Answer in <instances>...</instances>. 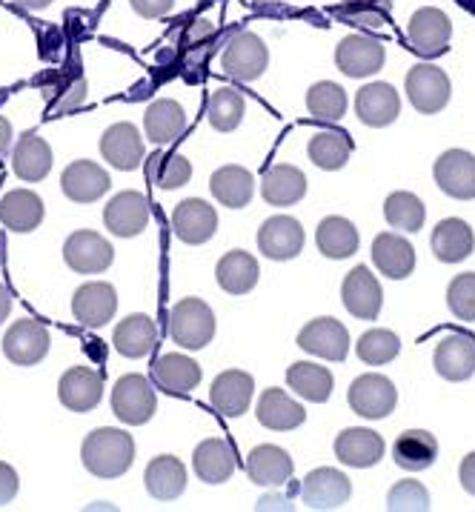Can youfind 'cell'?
I'll list each match as a JSON object with an SVG mask.
<instances>
[{
  "mask_svg": "<svg viewBox=\"0 0 475 512\" xmlns=\"http://www.w3.org/2000/svg\"><path fill=\"white\" fill-rule=\"evenodd\" d=\"M255 415H258V424L272 432L298 430L307 421V410L292 398L290 392L278 390V387H269V390L261 392Z\"/></svg>",
  "mask_w": 475,
  "mask_h": 512,
  "instance_id": "4316f807",
  "label": "cell"
},
{
  "mask_svg": "<svg viewBox=\"0 0 475 512\" xmlns=\"http://www.w3.org/2000/svg\"><path fill=\"white\" fill-rule=\"evenodd\" d=\"M384 218L393 229L401 232H418L427 221V206L413 192H393L384 201Z\"/></svg>",
  "mask_w": 475,
  "mask_h": 512,
  "instance_id": "7dc6e473",
  "label": "cell"
},
{
  "mask_svg": "<svg viewBox=\"0 0 475 512\" xmlns=\"http://www.w3.org/2000/svg\"><path fill=\"white\" fill-rule=\"evenodd\" d=\"M158 410V395L152 378L146 381V375L129 372L124 375L115 390H112V412L115 418L126 427H144L152 421V415Z\"/></svg>",
  "mask_w": 475,
  "mask_h": 512,
  "instance_id": "3957f363",
  "label": "cell"
},
{
  "mask_svg": "<svg viewBox=\"0 0 475 512\" xmlns=\"http://www.w3.org/2000/svg\"><path fill=\"white\" fill-rule=\"evenodd\" d=\"M109 172L104 166L95 164V161H72V164L63 169L61 175V189L63 195L75 204H95L101 201V195L109 192Z\"/></svg>",
  "mask_w": 475,
  "mask_h": 512,
  "instance_id": "cb8c5ba5",
  "label": "cell"
},
{
  "mask_svg": "<svg viewBox=\"0 0 475 512\" xmlns=\"http://www.w3.org/2000/svg\"><path fill=\"white\" fill-rule=\"evenodd\" d=\"M258 249L269 261H292L304 249V226L290 215H272L258 229Z\"/></svg>",
  "mask_w": 475,
  "mask_h": 512,
  "instance_id": "5bb4252c",
  "label": "cell"
},
{
  "mask_svg": "<svg viewBox=\"0 0 475 512\" xmlns=\"http://www.w3.org/2000/svg\"><path fill=\"white\" fill-rule=\"evenodd\" d=\"M149 378L158 390L169 392V395H189L201 384L204 372H201V364L195 358L181 355V352H166L152 364Z\"/></svg>",
  "mask_w": 475,
  "mask_h": 512,
  "instance_id": "7402d4cb",
  "label": "cell"
},
{
  "mask_svg": "<svg viewBox=\"0 0 475 512\" xmlns=\"http://www.w3.org/2000/svg\"><path fill=\"white\" fill-rule=\"evenodd\" d=\"M258 275H261V269H258V261L244 252V249H232L227 252L221 261H218V267H215V278H218V287L229 292V295H247L255 289L258 284Z\"/></svg>",
  "mask_w": 475,
  "mask_h": 512,
  "instance_id": "60d3db41",
  "label": "cell"
},
{
  "mask_svg": "<svg viewBox=\"0 0 475 512\" xmlns=\"http://www.w3.org/2000/svg\"><path fill=\"white\" fill-rule=\"evenodd\" d=\"M238 467L232 444L224 438H207L192 452V470L204 484H224Z\"/></svg>",
  "mask_w": 475,
  "mask_h": 512,
  "instance_id": "f546056e",
  "label": "cell"
},
{
  "mask_svg": "<svg viewBox=\"0 0 475 512\" xmlns=\"http://www.w3.org/2000/svg\"><path fill=\"white\" fill-rule=\"evenodd\" d=\"M166 329H169V338L178 347L195 352V349H204L207 344H212L218 321H215V312H212L207 301H201V298H181L175 307L169 309Z\"/></svg>",
  "mask_w": 475,
  "mask_h": 512,
  "instance_id": "7a4b0ae2",
  "label": "cell"
},
{
  "mask_svg": "<svg viewBox=\"0 0 475 512\" xmlns=\"http://www.w3.org/2000/svg\"><path fill=\"white\" fill-rule=\"evenodd\" d=\"M172 232L189 246L207 244L218 232V212L215 206L201 198H186L172 209Z\"/></svg>",
  "mask_w": 475,
  "mask_h": 512,
  "instance_id": "e0dca14e",
  "label": "cell"
},
{
  "mask_svg": "<svg viewBox=\"0 0 475 512\" xmlns=\"http://www.w3.org/2000/svg\"><path fill=\"white\" fill-rule=\"evenodd\" d=\"M49 169H52V146L38 132H23L12 146V172L26 184H38L49 175Z\"/></svg>",
  "mask_w": 475,
  "mask_h": 512,
  "instance_id": "4dcf8cb0",
  "label": "cell"
},
{
  "mask_svg": "<svg viewBox=\"0 0 475 512\" xmlns=\"http://www.w3.org/2000/svg\"><path fill=\"white\" fill-rule=\"evenodd\" d=\"M144 132L146 141H152V144H175L186 132L184 106L178 101H172V98L152 101L144 112Z\"/></svg>",
  "mask_w": 475,
  "mask_h": 512,
  "instance_id": "d6a6232c",
  "label": "cell"
},
{
  "mask_svg": "<svg viewBox=\"0 0 475 512\" xmlns=\"http://www.w3.org/2000/svg\"><path fill=\"white\" fill-rule=\"evenodd\" d=\"M458 481H461V487L470 492L475 498V452H467L464 458H461V467H458Z\"/></svg>",
  "mask_w": 475,
  "mask_h": 512,
  "instance_id": "11a10c76",
  "label": "cell"
},
{
  "mask_svg": "<svg viewBox=\"0 0 475 512\" xmlns=\"http://www.w3.org/2000/svg\"><path fill=\"white\" fill-rule=\"evenodd\" d=\"M146 181L155 184L158 189H181L192 181V164L186 161L184 155L175 152H152L146 158Z\"/></svg>",
  "mask_w": 475,
  "mask_h": 512,
  "instance_id": "ee69618b",
  "label": "cell"
},
{
  "mask_svg": "<svg viewBox=\"0 0 475 512\" xmlns=\"http://www.w3.org/2000/svg\"><path fill=\"white\" fill-rule=\"evenodd\" d=\"M58 398L66 410L92 412L104 398V378L89 367L66 369L58 381Z\"/></svg>",
  "mask_w": 475,
  "mask_h": 512,
  "instance_id": "603a6c76",
  "label": "cell"
},
{
  "mask_svg": "<svg viewBox=\"0 0 475 512\" xmlns=\"http://www.w3.org/2000/svg\"><path fill=\"white\" fill-rule=\"evenodd\" d=\"M355 115L358 121L375 126V129H384L393 121H398L401 115V98L390 83H367L358 89L355 95Z\"/></svg>",
  "mask_w": 475,
  "mask_h": 512,
  "instance_id": "d4e9b609",
  "label": "cell"
},
{
  "mask_svg": "<svg viewBox=\"0 0 475 512\" xmlns=\"http://www.w3.org/2000/svg\"><path fill=\"white\" fill-rule=\"evenodd\" d=\"M390 512H427L430 510V490L421 481H398L387 495Z\"/></svg>",
  "mask_w": 475,
  "mask_h": 512,
  "instance_id": "f907efd6",
  "label": "cell"
},
{
  "mask_svg": "<svg viewBox=\"0 0 475 512\" xmlns=\"http://www.w3.org/2000/svg\"><path fill=\"white\" fill-rule=\"evenodd\" d=\"M350 498L352 484L341 470L318 467V470L307 472V478L301 481V501L310 510H341Z\"/></svg>",
  "mask_w": 475,
  "mask_h": 512,
  "instance_id": "8fae6325",
  "label": "cell"
},
{
  "mask_svg": "<svg viewBox=\"0 0 475 512\" xmlns=\"http://www.w3.org/2000/svg\"><path fill=\"white\" fill-rule=\"evenodd\" d=\"M438 458V441L433 432L427 430H407L395 438L393 461L407 472L430 470Z\"/></svg>",
  "mask_w": 475,
  "mask_h": 512,
  "instance_id": "f35d334b",
  "label": "cell"
},
{
  "mask_svg": "<svg viewBox=\"0 0 475 512\" xmlns=\"http://www.w3.org/2000/svg\"><path fill=\"white\" fill-rule=\"evenodd\" d=\"M43 221V201L32 189H9L0 198V224L9 232H35Z\"/></svg>",
  "mask_w": 475,
  "mask_h": 512,
  "instance_id": "e575fe53",
  "label": "cell"
},
{
  "mask_svg": "<svg viewBox=\"0 0 475 512\" xmlns=\"http://www.w3.org/2000/svg\"><path fill=\"white\" fill-rule=\"evenodd\" d=\"M18 490H21V478H18L15 467L0 461V507H9L15 501Z\"/></svg>",
  "mask_w": 475,
  "mask_h": 512,
  "instance_id": "f5cc1de1",
  "label": "cell"
},
{
  "mask_svg": "<svg viewBox=\"0 0 475 512\" xmlns=\"http://www.w3.org/2000/svg\"><path fill=\"white\" fill-rule=\"evenodd\" d=\"M433 178L444 195L455 201H475V155L467 149H447L438 155Z\"/></svg>",
  "mask_w": 475,
  "mask_h": 512,
  "instance_id": "9c48e42d",
  "label": "cell"
},
{
  "mask_svg": "<svg viewBox=\"0 0 475 512\" xmlns=\"http://www.w3.org/2000/svg\"><path fill=\"white\" fill-rule=\"evenodd\" d=\"M0 244H3V241H0Z\"/></svg>",
  "mask_w": 475,
  "mask_h": 512,
  "instance_id": "6125c7cd",
  "label": "cell"
},
{
  "mask_svg": "<svg viewBox=\"0 0 475 512\" xmlns=\"http://www.w3.org/2000/svg\"><path fill=\"white\" fill-rule=\"evenodd\" d=\"M132 3V9L146 18V21H155V18H164L172 12V6H175V0H129Z\"/></svg>",
  "mask_w": 475,
  "mask_h": 512,
  "instance_id": "db71d44e",
  "label": "cell"
},
{
  "mask_svg": "<svg viewBox=\"0 0 475 512\" xmlns=\"http://www.w3.org/2000/svg\"><path fill=\"white\" fill-rule=\"evenodd\" d=\"M298 347L324 361H344L350 352V332L335 318H315L298 332Z\"/></svg>",
  "mask_w": 475,
  "mask_h": 512,
  "instance_id": "9a60e30c",
  "label": "cell"
},
{
  "mask_svg": "<svg viewBox=\"0 0 475 512\" xmlns=\"http://www.w3.org/2000/svg\"><path fill=\"white\" fill-rule=\"evenodd\" d=\"M112 344H115V349L124 358H132V361L135 358H144L158 344V327H155V321L149 315H144V312L126 315L124 321L115 327Z\"/></svg>",
  "mask_w": 475,
  "mask_h": 512,
  "instance_id": "74e56055",
  "label": "cell"
},
{
  "mask_svg": "<svg viewBox=\"0 0 475 512\" xmlns=\"http://www.w3.org/2000/svg\"><path fill=\"white\" fill-rule=\"evenodd\" d=\"M347 401L355 415H361L367 421H378V418H387L398 407V390L387 375L367 372L352 381Z\"/></svg>",
  "mask_w": 475,
  "mask_h": 512,
  "instance_id": "5b68a950",
  "label": "cell"
},
{
  "mask_svg": "<svg viewBox=\"0 0 475 512\" xmlns=\"http://www.w3.org/2000/svg\"><path fill=\"white\" fill-rule=\"evenodd\" d=\"M215 35V26L209 21H195L192 23V29H189V41L198 43V41H209Z\"/></svg>",
  "mask_w": 475,
  "mask_h": 512,
  "instance_id": "680465c9",
  "label": "cell"
},
{
  "mask_svg": "<svg viewBox=\"0 0 475 512\" xmlns=\"http://www.w3.org/2000/svg\"><path fill=\"white\" fill-rule=\"evenodd\" d=\"M101 155L109 166L132 172L144 164V138L135 123H112L101 135Z\"/></svg>",
  "mask_w": 475,
  "mask_h": 512,
  "instance_id": "44dd1931",
  "label": "cell"
},
{
  "mask_svg": "<svg viewBox=\"0 0 475 512\" xmlns=\"http://www.w3.org/2000/svg\"><path fill=\"white\" fill-rule=\"evenodd\" d=\"M435 372L444 381L461 384L467 378H473L475 372V341L464 332H450L438 341L433 355Z\"/></svg>",
  "mask_w": 475,
  "mask_h": 512,
  "instance_id": "ac0fdd59",
  "label": "cell"
},
{
  "mask_svg": "<svg viewBox=\"0 0 475 512\" xmlns=\"http://www.w3.org/2000/svg\"><path fill=\"white\" fill-rule=\"evenodd\" d=\"M104 224L118 238H135L149 224V201L144 192L126 189L118 192L104 209Z\"/></svg>",
  "mask_w": 475,
  "mask_h": 512,
  "instance_id": "d6986e66",
  "label": "cell"
},
{
  "mask_svg": "<svg viewBox=\"0 0 475 512\" xmlns=\"http://www.w3.org/2000/svg\"><path fill=\"white\" fill-rule=\"evenodd\" d=\"M341 301L352 318H358V321H375L381 315L384 289L370 272V267H355L352 272H347V278L341 284Z\"/></svg>",
  "mask_w": 475,
  "mask_h": 512,
  "instance_id": "4fadbf2b",
  "label": "cell"
},
{
  "mask_svg": "<svg viewBox=\"0 0 475 512\" xmlns=\"http://www.w3.org/2000/svg\"><path fill=\"white\" fill-rule=\"evenodd\" d=\"M347 18L355 21L358 26H367V29H378L387 21V12H390V0H341Z\"/></svg>",
  "mask_w": 475,
  "mask_h": 512,
  "instance_id": "816d5d0a",
  "label": "cell"
},
{
  "mask_svg": "<svg viewBox=\"0 0 475 512\" xmlns=\"http://www.w3.org/2000/svg\"><path fill=\"white\" fill-rule=\"evenodd\" d=\"M144 487L155 501H175L186 490V467L178 455H158L146 464Z\"/></svg>",
  "mask_w": 475,
  "mask_h": 512,
  "instance_id": "836d02e7",
  "label": "cell"
},
{
  "mask_svg": "<svg viewBox=\"0 0 475 512\" xmlns=\"http://www.w3.org/2000/svg\"><path fill=\"white\" fill-rule=\"evenodd\" d=\"M447 307L458 321H475V272H461L450 281Z\"/></svg>",
  "mask_w": 475,
  "mask_h": 512,
  "instance_id": "681fc988",
  "label": "cell"
},
{
  "mask_svg": "<svg viewBox=\"0 0 475 512\" xmlns=\"http://www.w3.org/2000/svg\"><path fill=\"white\" fill-rule=\"evenodd\" d=\"M352 155V138L344 129H324L318 135H312L310 141V161L318 169L338 172L344 169Z\"/></svg>",
  "mask_w": 475,
  "mask_h": 512,
  "instance_id": "7bdbcfd3",
  "label": "cell"
},
{
  "mask_svg": "<svg viewBox=\"0 0 475 512\" xmlns=\"http://www.w3.org/2000/svg\"><path fill=\"white\" fill-rule=\"evenodd\" d=\"M255 395V381L244 369H227L212 381L209 390V404L215 412H221L224 418H241L252 404Z\"/></svg>",
  "mask_w": 475,
  "mask_h": 512,
  "instance_id": "ffe728a7",
  "label": "cell"
},
{
  "mask_svg": "<svg viewBox=\"0 0 475 512\" xmlns=\"http://www.w3.org/2000/svg\"><path fill=\"white\" fill-rule=\"evenodd\" d=\"M307 175L290 164L269 166L264 181H261V198L269 206H295L307 195Z\"/></svg>",
  "mask_w": 475,
  "mask_h": 512,
  "instance_id": "d590c367",
  "label": "cell"
},
{
  "mask_svg": "<svg viewBox=\"0 0 475 512\" xmlns=\"http://www.w3.org/2000/svg\"><path fill=\"white\" fill-rule=\"evenodd\" d=\"M209 192L215 195V201L229 209H244L255 195V178L252 172L238 164H227L212 172L209 178Z\"/></svg>",
  "mask_w": 475,
  "mask_h": 512,
  "instance_id": "8d00e7d4",
  "label": "cell"
},
{
  "mask_svg": "<svg viewBox=\"0 0 475 512\" xmlns=\"http://www.w3.org/2000/svg\"><path fill=\"white\" fill-rule=\"evenodd\" d=\"M433 255L441 264H461L464 258H470L475 252V232L473 226L461 218H444L433 229Z\"/></svg>",
  "mask_w": 475,
  "mask_h": 512,
  "instance_id": "1f68e13d",
  "label": "cell"
},
{
  "mask_svg": "<svg viewBox=\"0 0 475 512\" xmlns=\"http://www.w3.org/2000/svg\"><path fill=\"white\" fill-rule=\"evenodd\" d=\"M384 450H387L384 438L375 430H367V427H352V430H344L335 438L338 461L347 467H355V470L375 467L384 458Z\"/></svg>",
  "mask_w": 475,
  "mask_h": 512,
  "instance_id": "83f0119b",
  "label": "cell"
},
{
  "mask_svg": "<svg viewBox=\"0 0 475 512\" xmlns=\"http://www.w3.org/2000/svg\"><path fill=\"white\" fill-rule=\"evenodd\" d=\"M355 352H358V358H361L364 364H370V367H384V364H390V361L398 358L401 341H398V335H395L393 329H367V332L358 338Z\"/></svg>",
  "mask_w": 475,
  "mask_h": 512,
  "instance_id": "c3c4849f",
  "label": "cell"
},
{
  "mask_svg": "<svg viewBox=\"0 0 475 512\" xmlns=\"http://www.w3.org/2000/svg\"><path fill=\"white\" fill-rule=\"evenodd\" d=\"M450 38H453V21L441 9L424 6V9L413 12L410 26H407V41L421 58L444 55L450 49Z\"/></svg>",
  "mask_w": 475,
  "mask_h": 512,
  "instance_id": "ba28073f",
  "label": "cell"
},
{
  "mask_svg": "<svg viewBox=\"0 0 475 512\" xmlns=\"http://www.w3.org/2000/svg\"><path fill=\"white\" fill-rule=\"evenodd\" d=\"M9 309H12V298H9V292H6V287L0 284V324L9 318Z\"/></svg>",
  "mask_w": 475,
  "mask_h": 512,
  "instance_id": "91938a15",
  "label": "cell"
},
{
  "mask_svg": "<svg viewBox=\"0 0 475 512\" xmlns=\"http://www.w3.org/2000/svg\"><path fill=\"white\" fill-rule=\"evenodd\" d=\"M372 264L381 275H387L393 281H404L415 269L413 244L398 232H381L372 241Z\"/></svg>",
  "mask_w": 475,
  "mask_h": 512,
  "instance_id": "484cf974",
  "label": "cell"
},
{
  "mask_svg": "<svg viewBox=\"0 0 475 512\" xmlns=\"http://www.w3.org/2000/svg\"><path fill=\"white\" fill-rule=\"evenodd\" d=\"M404 86H407V98L415 106V112H421V115L441 112L450 103V95H453V83L447 78V72L433 66V63L413 66Z\"/></svg>",
  "mask_w": 475,
  "mask_h": 512,
  "instance_id": "8992f818",
  "label": "cell"
},
{
  "mask_svg": "<svg viewBox=\"0 0 475 512\" xmlns=\"http://www.w3.org/2000/svg\"><path fill=\"white\" fill-rule=\"evenodd\" d=\"M315 244H318V252L324 258H332V261H344L358 252V244H361V235L352 221L341 218V215H332V218H324L318 229H315Z\"/></svg>",
  "mask_w": 475,
  "mask_h": 512,
  "instance_id": "ab89813d",
  "label": "cell"
},
{
  "mask_svg": "<svg viewBox=\"0 0 475 512\" xmlns=\"http://www.w3.org/2000/svg\"><path fill=\"white\" fill-rule=\"evenodd\" d=\"M21 9H29V12H41L46 6H52V0H15Z\"/></svg>",
  "mask_w": 475,
  "mask_h": 512,
  "instance_id": "94428289",
  "label": "cell"
},
{
  "mask_svg": "<svg viewBox=\"0 0 475 512\" xmlns=\"http://www.w3.org/2000/svg\"><path fill=\"white\" fill-rule=\"evenodd\" d=\"M118 312V292L106 281H89L72 295V315L86 329L106 327Z\"/></svg>",
  "mask_w": 475,
  "mask_h": 512,
  "instance_id": "7c38bea8",
  "label": "cell"
},
{
  "mask_svg": "<svg viewBox=\"0 0 475 512\" xmlns=\"http://www.w3.org/2000/svg\"><path fill=\"white\" fill-rule=\"evenodd\" d=\"M258 512H264V510H295L292 507V501L290 498H284V495H267V498H261L258 501V507H255Z\"/></svg>",
  "mask_w": 475,
  "mask_h": 512,
  "instance_id": "6f0895ef",
  "label": "cell"
},
{
  "mask_svg": "<svg viewBox=\"0 0 475 512\" xmlns=\"http://www.w3.org/2000/svg\"><path fill=\"white\" fill-rule=\"evenodd\" d=\"M387 61L384 43L370 35H347L335 49V63L347 78H370Z\"/></svg>",
  "mask_w": 475,
  "mask_h": 512,
  "instance_id": "2e32d148",
  "label": "cell"
},
{
  "mask_svg": "<svg viewBox=\"0 0 475 512\" xmlns=\"http://www.w3.org/2000/svg\"><path fill=\"white\" fill-rule=\"evenodd\" d=\"M112 258H115V249L95 229H78L63 244V261L78 275H98L112 267Z\"/></svg>",
  "mask_w": 475,
  "mask_h": 512,
  "instance_id": "52a82bcc",
  "label": "cell"
},
{
  "mask_svg": "<svg viewBox=\"0 0 475 512\" xmlns=\"http://www.w3.org/2000/svg\"><path fill=\"white\" fill-rule=\"evenodd\" d=\"M81 461L95 478H121L135 461V441L118 427L92 430L83 441Z\"/></svg>",
  "mask_w": 475,
  "mask_h": 512,
  "instance_id": "6da1fadb",
  "label": "cell"
},
{
  "mask_svg": "<svg viewBox=\"0 0 475 512\" xmlns=\"http://www.w3.org/2000/svg\"><path fill=\"white\" fill-rule=\"evenodd\" d=\"M49 344H52L49 329L43 327L41 321L23 318V321H15L9 332L3 335V355L15 367H35L46 358Z\"/></svg>",
  "mask_w": 475,
  "mask_h": 512,
  "instance_id": "30bf717a",
  "label": "cell"
},
{
  "mask_svg": "<svg viewBox=\"0 0 475 512\" xmlns=\"http://www.w3.org/2000/svg\"><path fill=\"white\" fill-rule=\"evenodd\" d=\"M292 470H295V464L284 447L261 444L247 455L249 481L258 487H284L292 478Z\"/></svg>",
  "mask_w": 475,
  "mask_h": 512,
  "instance_id": "f1b7e54d",
  "label": "cell"
},
{
  "mask_svg": "<svg viewBox=\"0 0 475 512\" xmlns=\"http://www.w3.org/2000/svg\"><path fill=\"white\" fill-rule=\"evenodd\" d=\"M269 66V49L267 43L261 41L255 32H238L232 41L224 46L221 55V69L229 78L238 83L258 81Z\"/></svg>",
  "mask_w": 475,
  "mask_h": 512,
  "instance_id": "277c9868",
  "label": "cell"
},
{
  "mask_svg": "<svg viewBox=\"0 0 475 512\" xmlns=\"http://www.w3.org/2000/svg\"><path fill=\"white\" fill-rule=\"evenodd\" d=\"M247 112V98L238 89H218L209 95L207 118L218 132H232L244 121Z\"/></svg>",
  "mask_w": 475,
  "mask_h": 512,
  "instance_id": "bcb514c9",
  "label": "cell"
},
{
  "mask_svg": "<svg viewBox=\"0 0 475 512\" xmlns=\"http://www.w3.org/2000/svg\"><path fill=\"white\" fill-rule=\"evenodd\" d=\"M287 387L295 395H301L304 401L310 404H324L330 401L332 387H335V378L327 367L321 364H312V361H295L287 369Z\"/></svg>",
  "mask_w": 475,
  "mask_h": 512,
  "instance_id": "b9f144b4",
  "label": "cell"
},
{
  "mask_svg": "<svg viewBox=\"0 0 475 512\" xmlns=\"http://www.w3.org/2000/svg\"><path fill=\"white\" fill-rule=\"evenodd\" d=\"M307 109L315 121L335 123L347 115V92L332 81H318L307 89Z\"/></svg>",
  "mask_w": 475,
  "mask_h": 512,
  "instance_id": "f6af8a7d",
  "label": "cell"
},
{
  "mask_svg": "<svg viewBox=\"0 0 475 512\" xmlns=\"http://www.w3.org/2000/svg\"><path fill=\"white\" fill-rule=\"evenodd\" d=\"M12 146H15V129L0 115V164L12 155Z\"/></svg>",
  "mask_w": 475,
  "mask_h": 512,
  "instance_id": "9f6ffc18",
  "label": "cell"
}]
</instances>
